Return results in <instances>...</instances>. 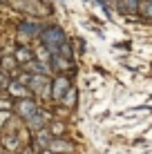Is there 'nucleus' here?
<instances>
[{
    "mask_svg": "<svg viewBox=\"0 0 152 154\" xmlns=\"http://www.w3.org/2000/svg\"><path fill=\"white\" fill-rule=\"evenodd\" d=\"M38 38H40V42H43V47L49 49L51 56L60 54V56H65V58H74V56H72L70 40H67L65 31H63L58 25H49V27H45L43 34H40Z\"/></svg>",
    "mask_w": 152,
    "mask_h": 154,
    "instance_id": "f257e3e1",
    "label": "nucleus"
},
{
    "mask_svg": "<svg viewBox=\"0 0 152 154\" xmlns=\"http://www.w3.org/2000/svg\"><path fill=\"white\" fill-rule=\"evenodd\" d=\"M14 9H20V11H27L31 16H47L49 14V7H45L38 0H11Z\"/></svg>",
    "mask_w": 152,
    "mask_h": 154,
    "instance_id": "f03ea898",
    "label": "nucleus"
},
{
    "mask_svg": "<svg viewBox=\"0 0 152 154\" xmlns=\"http://www.w3.org/2000/svg\"><path fill=\"white\" fill-rule=\"evenodd\" d=\"M72 85H70V78L67 76H56L54 78V83H51V98L54 100H63V96L67 94V89H70Z\"/></svg>",
    "mask_w": 152,
    "mask_h": 154,
    "instance_id": "7ed1b4c3",
    "label": "nucleus"
},
{
    "mask_svg": "<svg viewBox=\"0 0 152 154\" xmlns=\"http://www.w3.org/2000/svg\"><path fill=\"white\" fill-rule=\"evenodd\" d=\"M16 112L20 114V119L29 121L31 116L38 112V105H36L31 98H18V103H16Z\"/></svg>",
    "mask_w": 152,
    "mask_h": 154,
    "instance_id": "20e7f679",
    "label": "nucleus"
},
{
    "mask_svg": "<svg viewBox=\"0 0 152 154\" xmlns=\"http://www.w3.org/2000/svg\"><path fill=\"white\" fill-rule=\"evenodd\" d=\"M7 89H9V94L16 96V98H29V94H31V89L25 83H20V81H11L7 85Z\"/></svg>",
    "mask_w": 152,
    "mask_h": 154,
    "instance_id": "39448f33",
    "label": "nucleus"
},
{
    "mask_svg": "<svg viewBox=\"0 0 152 154\" xmlns=\"http://www.w3.org/2000/svg\"><path fill=\"white\" fill-rule=\"evenodd\" d=\"M43 25H40V23H20L18 25V31H20V34H23V36H27V38H34V36H40V34H43Z\"/></svg>",
    "mask_w": 152,
    "mask_h": 154,
    "instance_id": "423d86ee",
    "label": "nucleus"
},
{
    "mask_svg": "<svg viewBox=\"0 0 152 154\" xmlns=\"http://www.w3.org/2000/svg\"><path fill=\"white\" fill-rule=\"evenodd\" d=\"M47 150L54 152V154H70L72 150H74V145L67 143V141H63V139H51V143L47 145Z\"/></svg>",
    "mask_w": 152,
    "mask_h": 154,
    "instance_id": "0eeeda50",
    "label": "nucleus"
},
{
    "mask_svg": "<svg viewBox=\"0 0 152 154\" xmlns=\"http://www.w3.org/2000/svg\"><path fill=\"white\" fill-rule=\"evenodd\" d=\"M14 58L18 60V65H27V63H31L36 58V54L29 49V47H18L16 49V54H14Z\"/></svg>",
    "mask_w": 152,
    "mask_h": 154,
    "instance_id": "6e6552de",
    "label": "nucleus"
},
{
    "mask_svg": "<svg viewBox=\"0 0 152 154\" xmlns=\"http://www.w3.org/2000/svg\"><path fill=\"white\" fill-rule=\"evenodd\" d=\"M139 2L141 0H116V9L121 14H134L139 11Z\"/></svg>",
    "mask_w": 152,
    "mask_h": 154,
    "instance_id": "1a4fd4ad",
    "label": "nucleus"
},
{
    "mask_svg": "<svg viewBox=\"0 0 152 154\" xmlns=\"http://www.w3.org/2000/svg\"><path fill=\"white\" fill-rule=\"evenodd\" d=\"M45 121H47V112H40V109H38V112H36L34 116H31V119L27 121V123H29V127H34V130H40Z\"/></svg>",
    "mask_w": 152,
    "mask_h": 154,
    "instance_id": "9d476101",
    "label": "nucleus"
},
{
    "mask_svg": "<svg viewBox=\"0 0 152 154\" xmlns=\"http://www.w3.org/2000/svg\"><path fill=\"white\" fill-rule=\"evenodd\" d=\"M139 14H141V18L152 20V0H141L139 2Z\"/></svg>",
    "mask_w": 152,
    "mask_h": 154,
    "instance_id": "9b49d317",
    "label": "nucleus"
},
{
    "mask_svg": "<svg viewBox=\"0 0 152 154\" xmlns=\"http://www.w3.org/2000/svg\"><path fill=\"white\" fill-rule=\"evenodd\" d=\"M51 136H54V134H51L49 130H43V127H40L38 134H36V139H38V143H40V145H45V150H47V145L51 143Z\"/></svg>",
    "mask_w": 152,
    "mask_h": 154,
    "instance_id": "f8f14e48",
    "label": "nucleus"
},
{
    "mask_svg": "<svg viewBox=\"0 0 152 154\" xmlns=\"http://www.w3.org/2000/svg\"><path fill=\"white\" fill-rule=\"evenodd\" d=\"M63 105H67V107H74V105H76V89L74 87H70L67 94L63 96Z\"/></svg>",
    "mask_w": 152,
    "mask_h": 154,
    "instance_id": "ddd939ff",
    "label": "nucleus"
},
{
    "mask_svg": "<svg viewBox=\"0 0 152 154\" xmlns=\"http://www.w3.org/2000/svg\"><path fill=\"white\" fill-rule=\"evenodd\" d=\"M49 132H51L54 136H60L63 132H65V125H63V123H51V125H49Z\"/></svg>",
    "mask_w": 152,
    "mask_h": 154,
    "instance_id": "4468645a",
    "label": "nucleus"
},
{
    "mask_svg": "<svg viewBox=\"0 0 152 154\" xmlns=\"http://www.w3.org/2000/svg\"><path fill=\"white\" fill-rule=\"evenodd\" d=\"M5 85H9V83H7V78H5V74H0V87H5Z\"/></svg>",
    "mask_w": 152,
    "mask_h": 154,
    "instance_id": "2eb2a0df",
    "label": "nucleus"
},
{
    "mask_svg": "<svg viewBox=\"0 0 152 154\" xmlns=\"http://www.w3.org/2000/svg\"><path fill=\"white\" fill-rule=\"evenodd\" d=\"M0 107H9V103H2V100H0Z\"/></svg>",
    "mask_w": 152,
    "mask_h": 154,
    "instance_id": "dca6fc26",
    "label": "nucleus"
},
{
    "mask_svg": "<svg viewBox=\"0 0 152 154\" xmlns=\"http://www.w3.org/2000/svg\"><path fill=\"white\" fill-rule=\"evenodd\" d=\"M43 154H54V152H49V150H45V152H43Z\"/></svg>",
    "mask_w": 152,
    "mask_h": 154,
    "instance_id": "f3484780",
    "label": "nucleus"
}]
</instances>
